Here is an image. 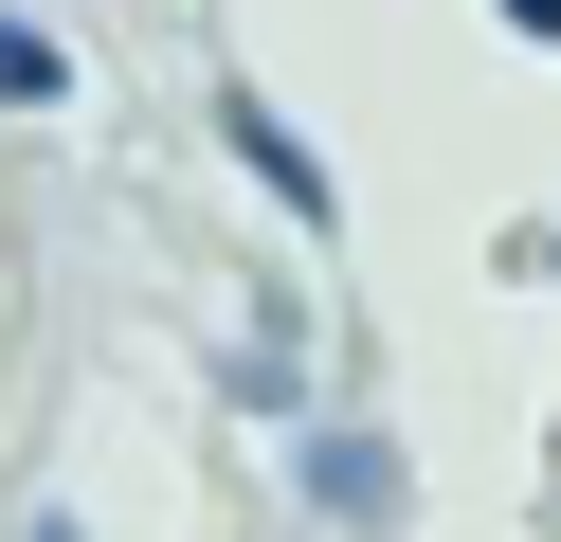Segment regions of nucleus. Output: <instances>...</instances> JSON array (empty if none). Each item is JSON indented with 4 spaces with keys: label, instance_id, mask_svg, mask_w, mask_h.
<instances>
[{
    "label": "nucleus",
    "instance_id": "nucleus-6",
    "mask_svg": "<svg viewBox=\"0 0 561 542\" xmlns=\"http://www.w3.org/2000/svg\"><path fill=\"white\" fill-rule=\"evenodd\" d=\"M37 542H73V524H37Z\"/></svg>",
    "mask_w": 561,
    "mask_h": 542
},
{
    "label": "nucleus",
    "instance_id": "nucleus-2",
    "mask_svg": "<svg viewBox=\"0 0 561 542\" xmlns=\"http://www.w3.org/2000/svg\"><path fill=\"white\" fill-rule=\"evenodd\" d=\"M218 163L254 181V199L290 217V235H327V217H344V181H327V145H308V127H290V108H272V91H218Z\"/></svg>",
    "mask_w": 561,
    "mask_h": 542
},
{
    "label": "nucleus",
    "instance_id": "nucleus-7",
    "mask_svg": "<svg viewBox=\"0 0 561 542\" xmlns=\"http://www.w3.org/2000/svg\"><path fill=\"white\" fill-rule=\"evenodd\" d=\"M543 524H561V488H543Z\"/></svg>",
    "mask_w": 561,
    "mask_h": 542
},
{
    "label": "nucleus",
    "instance_id": "nucleus-3",
    "mask_svg": "<svg viewBox=\"0 0 561 542\" xmlns=\"http://www.w3.org/2000/svg\"><path fill=\"white\" fill-rule=\"evenodd\" d=\"M218 397H236V416H308V361H290V325H272V308H236V344H218Z\"/></svg>",
    "mask_w": 561,
    "mask_h": 542
},
{
    "label": "nucleus",
    "instance_id": "nucleus-5",
    "mask_svg": "<svg viewBox=\"0 0 561 542\" xmlns=\"http://www.w3.org/2000/svg\"><path fill=\"white\" fill-rule=\"evenodd\" d=\"M489 19H507V36H543V55H561V0H489Z\"/></svg>",
    "mask_w": 561,
    "mask_h": 542
},
{
    "label": "nucleus",
    "instance_id": "nucleus-4",
    "mask_svg": "<svg viewBox=\"0 0 561 542\" xmlns=\"http://www.w3.org/2000/svg\"><path fill=\"white\" fill-rule=\"evenodd\" d=\"M0 108L37 127V108H73V36L37 19V0H0Z\"/></svg>",
    "mask_w": 561,
    "mask_h": 542
},
{
    "label": "nucleus",
    "instance_id": "nucleus-1",
    "mask_svg": "<svg viewBox=\"0 0 561 542\" xmlns=\"http://www.w3.org/2000/svg\"><path fill=\"white\" fill-rule=\"evenodd\" d=\"M290 488H308L327 542H399V524H416V452H399L380 416H308V434H290Z\"/></svg>",
    "mask_w": 561,
    "mask_h": 542
}]
</instances>
